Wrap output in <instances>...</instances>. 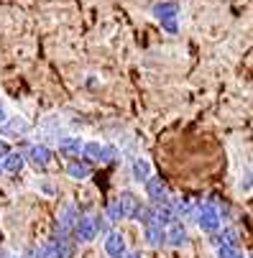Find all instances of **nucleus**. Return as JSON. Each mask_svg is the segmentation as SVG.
<instances>
[{
    "label": "nucleus",
    "instance_id": "17",
    "mask_svg": "<svg viewBox=\"0 0 253 258\" xmlns=\"http://www.w3.org/2000/svg\"><path fill=\"white\" fill-rule=\"evenodd\" d=\"M253 189V166H248L243 174H240V181H238V192L248 195Z\"/></svg>",
    "mask_w": 253,
    "mask_h": 258
},
{
    "label": "nucleus",
    "instance_id": "10",
    "mask_svg": "<svg viewBox=\"0 0 253 258\" xmlns=\"http://www.w3.org/2000/svg\"><path fill=\"white\" fill-rule=\"evenodd\" d=\"M77 223H80L77 207H75V205H64V210H61V215H59V228H61V230H69V228H75Z\"/></svg>",
    "mask_w": 253,
    "mask_h": 258
},
{
    "label": "nucleus",
    "instance_id": "1",
    "mask_svg": "<svg viewBox=\"0 0 253 258\" xmlns=\"http://www.w3.org/2000/svg\"><path fill=\"white\" fill-rule=\"evenodd\" d=\"M105 253L110 255V258H125L128 255V245H125L123 233L110 230V233L105 235Z\"/></svg>",
    "mask_w": 253,
    "mask_h": 258
},
{
    "label": "nucleus",
    "instance_id": "22",
    "mask_svg": "<svg viewBox=\"0 0 253 258\" xmlns=\"http://www.w3.org/2000/svg\"><path fill=\"white\" fill-rule=\"evenodd\" d=\"M16 258H18V255H16Z\"/></svg>",
    "mask_w": 253,
    "mask_h": 258
},
{
    "label": "nucleus",
    "instance_id": "4",
    "mask_svg": "<svg viewBox=\"0 0 253 258\" xmlns=\"http://www.w3.org/2000/svg\"><path fill=\"white\" fill-rule=\"evenodd\" d=\"M26 159L36 169H46L49 161H51V151H49V146H44V143H33L31 149H28V154H26Z\"/></svg>",
    "mask_w": 253,
    "mask_h": 258
},
{
    "label": "nucleus",
    "instance_id": "3",
    "mask_svg": "<svg viewBox=\"0 0 253 258\" xmlns=\"http://www.w3.org/2000/svg\"><path fill=\"white\" fill-rule=\"evenodd\" d=\"M97 230H100V223L95 217H80V223L75 225V235L80 243H90L97 235Z\"/></svg>",
    "mask_w": 253,
    "mask_h": 258
},
{
    "label": "nucleus",
    "instance_id": "15",
    "mask_svg": "<svg viewBox=\"0 0 253 258\" xmlns=\"http://www.w3.org/2000/svg\"><path fill=\"white\" fill-rule=\"evenodd\" d=\"M67 174H69L72 179H87V176H90V166H87L85 161H69V164H67Z\"/></svg>",
    "mask_w": 253,
    "mask_h": 258
},
{
    "label": "nucleus",
    "instance_id": "8",
    "mask_svg": "<svg viewBox=\"0 0 253 258\" xmlns=\"http://www.w3.org/2000/svg\"><path fill=\"white\" fill-rule=\"evenodd\" d=\"M166 243L169 245H176V248L187 243V228H184V223L174 220V223L166 228Z\"/></svg>",
    "mask_w": 253,
    "mask_h": 258
},
{
    "label": "nucleus",
    "instance_id": "2",
    "mask_svg": "<svg viewBox=\"0 0 253 258\" xmlns=\"http://www.w3.org/2000/svg\"><path fill=\"white\" fill-rule=\"evenodd\" d=\"M28 131H31V125H28V120L21 118V115H13V118H8L3 125H0V136H3V138H21V136H26Z\"/></svg>",
    "mask_w": 253,
    "mask_h": 258
},
{
    "label": "nucleus",
    "instance_id": "20",
    "mask_svg": "<svg viewBox=\"0 0 253 258\" xmlns=\"http://www.w3.org/2000/svg\"><path fill=\"white\" fill-rule=\"evenodd\" d=\"M125 258H143V255H141V253H128Z\"/></svg>",
    "mask_w": 253,
    "mask_h": 258
},
{
    "label": "nucleus",
    "instance_id": "9",
    "mask_svg": "<svg viewBox=\"0 0 253 258\" xmlns=\"http://www.w3.org/2000/svg\"><path fill=\"white\" fill-rule=\"evenodd\" d=\"M131 174H133V179L136 181H149L151 179V161L149 159H133L131 161Z\"/></svg>",
    "mask_w": 253,
    "mask_h": 258
},
{
    "label": "nucleus",
    "instance_id": "14",
    "mask_svg": "<svg viewBox=\"0 0 253 258\" xmlns=\"http://www.w3.org/2000/svg\"><path fill=\"white\" fill-rule=\"evenodd\" d=\"M102 154H105V143H100V141H90L82 149V156L87 161H102Z\"/></svg>",
    "mask_w": 253,
    "mask_h": 258
},
{
    "label": "nucleus",
    "instance_id": "12",
    "mask_svg": "<svg viewBox=\"0 0 253 258\" xmlns=\"http://www.w3.org/2000/svg\"><path fill=\"white\" fill-rule=\"evenodd\" d=\"M164 240H166V228H161L159 223L146 225V243H149L151 248H159Z\"/></svg>",
    "mask_w": 253,
    "mask_h": 258
},
{
    "label": "nucleus",
    "instance_id": "6",
    "mask_svg": "<svg viewBox=\"0 0 253 258\" xmlns=\"http://www.w3.org/2000/svg\"><path fill=\"white\" fill-rule=\"evenodd\" d=\"M154 16L164 23L166 31H176V6H171V3H159V6H154Z\"/></svg>",
    "mask_w": 253,
    "mask_h": 258
},
{
    "label": "nucleus",
    "instance_id": "13",
    "mask_svg": "<svg viewBox=\"0 0 253 258\" xmlns=\"http://www.w3.org/2000/svg\"><path fill=\"white\" fill-rule=\"evenodd\" d=\"M23 166H26V159H23V154H18V151H11V154L3 159V169H6L8 174H18Z\"/></svg>",
    "mask_w": 253,
    "mask_h": 258
},
{
    "label": "nucleus",
    "instance_id": "18",
    "mask_svg": "<svg viewBox=\"0 0 253 258\" xmlns=\"http://www.w3.org/2000/svg\"><path fill=\"white\" fill-rule=\"evenodd\" d=\"M107 217H110V223H118L120 217H125L123 207H120V200H113L110 205H107Z\"/></svg>",
    "mask_w": 253,
    "mask_h": 258
},
{
    "label": "nucleus",
    "instance_id": "16",
    "mask_svg": "<svg viewBox=\"0 0 253 258\" xmlns=\"http://www.w3.org/2000/svg\"><path fill=\"white\" fill-rule=\"evenodd\" d=\"M54 243H56V258H72V255H75V243H72V240L59 238Z\"/></svg>",
    "mask_w": 253,
    "mask_h": 258
},
{
    "label": "nucleus",
    "instance_id": "11",
    "mask_svg": "<svg viewBox=\"0 0 253 258\" xmlns=\"http://www.w3.org/2000/svg\"><path fill=\"white\" fill-rule=\"evenodd\" d=\"M120 207H123V215L125 217H138V212H141V202H138V197L136 195H131V192H123L120 195Z\"/></svg>",
    "mask_w": 253,
    "mask_h": 258
},
{
    "label": "nucleus",
    "instance_id": "23",
    "mask_svg": "<svg viewBox=\"0 0 253 258\" xmlns=\"http://www.w3.org/2000/svg\"><path fill=\"white\" fill-rule=\"evenodd\" d=\"M250 258H253V255H250Z\"/></svg>",
    "mask_w": 253,
    "mask_h": 258
},
{
    "label": "nucleus",
    "instance_id": "19",
    "mask_svg": "<svg viewBox=\"0 0 253 258\" xmlns=\"http://www.w3.org/2000/svg\"><path fill=\"white\" fill-rule=\"evenodd\" d=\"M6 120H8V110H6V102L0 100V125H3Z\"/></svg>",
    "mask_w": 253,
    "mask_h": 258
},
{
    "label": "nucleus",
    "instance_id": "21",
    "mask_svg": "<svg viewBox=\"0 0 253 258\" xmlns=\"http://www.w3.org/2000/svg\"><path fill=\"white\" fill-rule=\"evenodd\" d=\"M3 159H6V156H0V174H3V171H6V169H3Z\"/></svg>",
    "mask_w": 253,
    "mask_h": 258
},
{
    "label": "nucleus",
    "instance_id": "7",
    "mask_svg": "<svg viewBox=\"0 0 253 258\" xmlns=\"http://www.w3.org/2000/svg\"><path fill=\"white\" fill-rule=\"evenodd\" d=\"M82 149H85V143H82V138H80V136H64V138L59 141V151H61L64 156H69V159L80 156V154H82Z\"/></svg>",
    "mask_w": 253,
    "mask_h": 258
},
{
    "label": "nucleus",
    "instance_id": "5",
    "mask_svg": "<svg viewBox=\"0 0 253 258\" xmlns=\"http://www.w3.org/2000/svg\"><path fill=\"white\" fill-rule=\"evenodd\" d=\"M146 195H149V200L154 202V207H161V205L169 202V195H166L164 181L156 179V176H151V179L146 181Z\"/></svg>",
    "mask_w": 253,
    "mask_h": 258
}]
</instances>
